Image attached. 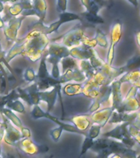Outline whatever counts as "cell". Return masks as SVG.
Instances as JSON below:
<instances>
[{"mask_svg": "<svg viewBox=\"0 0 140 158\" xmlns=\"http://www.w3.org/2000/svg\"><path fill=\"white\" fill-rule=\"evenodd\" d=\"M27 40V35L21 39H17V40L14 42V45L11 48L7 54H5L4 59L7 64H9L17 55H21L25 49V42Z\"/></svg>", "mask_w": 140, "mask_h": 158, "instance_id": "19", "label": "cell"}, {"mask_svg": "<svg viewBox=\"0 0 140 158\" xmlns=\"http://www.w3.org/2000/svg\"><path fill=\"white\" fill-rule=\"evenodd\" d=\"M5 106L7 107V108H9L10 110L16 111V112H18L20 114H25V108L24 105L18 99L8 101Z\"/></svg>", "mask_w": 140, "mask_h": 158, "instance_id": "27", "label": "cell"}, {"mask_svg": "<svg viewBox=\"0 0 140 158\" xmlns=\"http://www.w3.org/2000/svg\"><path fill=\"white\" fill-rule=\"evenodd\" d=\"M107 35L103 33L100 29H97L96 31V35L94 37L97 44L99 46L103 47L104 49H107L108 47V42H107Z\"/></svg>", "mask_w": 140, "mask_h": 158, "instance_id": "29", "label": "cell"}, {"mask_svg": "<svg viewBox=\"0 0 140 158\" xmlns=\"http://www.w3.org/2000/svg\"><path fill=\"white\" fill-rule=\"evenodd\" d=\"M3 135H4V128L2 125V127H0V156H1V150H2L1 143H2V138H3Z\"/></svg>", "mask_w": 140, "mask_h": 158, "instance_id": "37", "label": "cell"}, {"mask_svg": "<svg viewBox=\"0 0 140 158\" xmlns=\"http://www.w3.org/2000/svg\"><path fill=\"white\" fill-rule=\"evenodd\" d=\"M16 148H17L22 152L27 155L33 156L37 154H41L49 152V148L44 144H39L33 142L30 138H23L17 143Z\"/></svg>", "mask_w": 140, "mask_h": 158, "instance_id": "8", "label": "cell"}, {"mask_svg": "<svg viewBox=\"0 0 140 158\" xmlns=\"http://www.w3.org/2000/svg\"><path fill=\"white\" fill-rule=\"evenodd\" d=\"M0 114L4 117H6L11 123H13L15 126H17V128H20V129L22 128V127H24L19 117L14 112H12V110H10L9 108H7L6 106L2 107V109H0Z\"/></svg>", "mask_w": 140, "mask_h": 158, "instance_id": "23", "label": "cell"}, {"mask_svg": "<svg viewBox=\"0 0 140 158\" xmlns=\"http://www.w3.org/2000/svg\"><path fill=\"white\" fill-rule=\"evenodd\" d=\"M124 122L130 123H139V113L137 111L130 112V113H120L116 110H113L111 115L108 123L111 124L113 123H120Z\"/></svg>", "mask_w": 140, "mask_h": 158, "instance_id": "13", "label": "cell"}, {"mask_svg": "<svg viewBox=\"0 0 140 158\" xmlns=\"http://www.w3.org/2000/svg\"><path fill=\"white\" fill-rule=\"evenodd\" d=\"M45 52L48 58L56 59L57 61H61V59L70 55V49L65 46L64 44L58 42L50 41L47 46Z\"/></svg>", "mask_w": 140, "mask_h": 158, "instance_id": "12", "label": "cell"}, {"mask_svg": "<svg viewBox=\"0 0 140 158\" xmlns=\"http://www.w3.org/2000/svg\"><path fill=\"white\" fill-rule=\"evenodd\" d=\"M83 20H86L87 22H90V23H93V24H103L104 23V21L101 17L98 16V14H93V13H90V12H82L80 15Z\"/></svg>", "mask_w": 140, "mask_h": 158, "instance_id": "28", "label": "cell"}, {"mask_svg": "<svg viewBox=\"0 0 140 158\" xmlns=\"http://www.w3.org/2000/svg\"><path fill=\"white\" fill-rule=\"evenodd\" d=\"M63 132V128L61 127V126H59L57 128H53V129H52L50 131V133H49V135L51 136V138H52V140L55 142V143H57L61 138V133Z\"/></svg>", "mask_w": 140, "mask_h": 158, "instance_id": "34", "label": "cell"}, {"mask_svg": "<svg viewBox=\"0 0 140 158\" xmlns=\"http://www.w3.org/2000/svg\"><path fill=\"white\" fill-rule=\"evenodd\" d=\"M87 78H86L85 74L78 67H76L74 69H67L64 73H62L60 76L59 81H60V84L62 85L71 81H76V82H83Z\"/></svg>", "mask_w": 140, "mask_h": 158, "instance_id": "14", "label": "cell"}, {"mask_svg": "<svg viewBox=\"0 0 140 158\" xmlns=\"http://www.w3.org/2000/svg\"><path fill=\"white\" fill-rule=\"evenodd\" d=\"M111 108L115 110L123 101L122 93H121V85L122 82L119 79H115L111 81Z\"/></svg>", "mask_w": 140, "mask_h": 158, "instance_id": "18", "label": "cell"}, {"mask_svg": "<svg viewBox=\"0 0 140 158\" xmlns=\"http://www.w3.org/2000/svg\"><path fill=\"white\" fill-rule=\"evenodd\" d=\"M102 128H103L102 126L98 125L97 123H92L90 127L88 128V130L86 131L87 132L86 136L88 137V138H92V139H95V138H97L99 136Z\"/></svg>", "mask_w": 140, "mask_h": 158, "instance_id": "30", "label": "cell"}, {"mask_svg": "<svg viewBox=\"0 0 140 158\" xmlns=\"http://www.w3.org/2000/svg\"><path fill=\"white\" fill-rule=\"evenodd\" d=\"M121 36H122V23L120 21H116L113 24L111 30V44L108 49L107 61H106L110 65H112L114 56H115V46L120 40Z\"/></svg>", "mask_w": 140, "mask_h": 158, "instance_id": "10", "label": "cell"}, {"mask_svg": "<svg viewBox=\"0 0 140 158\" xmlns=\"http://www.w3.org/2000/svg\"><path fill=\"white\" fill-rule=\"evenodd\" d=\"M17 91L19 94V97L21 98L23 101L26 102L29 106L39 105L40 102V98H39V90H38V86L35 81H33V83L29 86L21 88V87H17Z\"/></svg>", "mask_w": 140, "mask_h": 158, "instance_id": "9", "label": "cell"}, {"mask_svg": "<svg viewBox=\"0 0 140 158\" xmlns=\"http://www.w3.org/2000/svg\"><path fill=\"white\" fill-rule=\"evenodd\" d=\"M23 78L28 82H33V81H35L36 73H35L34 69L32 68H27L23 73Z\"/></svg>", "mask_w": 140, "mask_h": 158, "instance_id": "32", "label": "cell"}, {"mask_svg": "<svg viewBox=\"0 0 140 158\" xmlns=\"http://www.w3.org/2000/svg\"><path fill=\"white\" fill-rule=\"evenodd\" d=\"M113 110H114L111 108V106H110V107L103 108L102 110L99 109L93 113L88 114L92 123H97L103 128L108 123V120H109Z\"/></svg>", "mask_w": 140, "mask_h": 158, "instance_id": "15", "label": "cell"}, {"mask_svg": "<svg viewBox=\"0 0 140 158\" xmlns=\"http://www.w3.org/2000/svg\"><path fill=\"white\" fill-rule=\"evenodd\" d=\"M2 49V47H1V44H0V50Z\"/></svg>", "mask_w": 140, "mask_h": 158, "instance_id": "42", "label": "cell"}, {"mask_svg": "<svg viewBox=\"0 0 140 158\" xmlns=\"http://www.w3.org/2000/svg\"><path fill=\"white\" fill-rule=\"evenodd\" d=\"M82 82L81 84L79 83H68L65 85V86L61 88L62 92L66 96H77V95H80L82 94Z\"/></svg>", "mask_w": 140, "mask_h": 158, "instance_id": "24", "label": "cell"}, {"mask_svg": "<svg viewBox=\"0 0 140 158\" xmlns=\"http://www.w3.org/2000/svg\"><path fill=\"white\" fill-rule=\"evenodd\" d=\"M139 87L132 86L130 91L126 95L125 99H123L122 102L118 106L117 108L114 110L120 113H130L138 111L139 109V102L137 99V94L138 92Z\"/></svg>", "mask_w": 140, "mask_h": 158, "instance_id": "6", "label": "cell"}, {"mask_svg": "<svg viewBox=\"0 0 140 158\" xmlns=\"http://www.w3.org/2000/svg\"><path fill=\"white\" fill-rule=\"evenodd\" d=\"M2 122L0 120V127H2Z\"/></svg>", "mask_w": 140, "mask_h": 158, "instance_id": "41", "label": "cell"}, {"mask_svg": "<svg viewBox=\"0 0 140 158\" xmlns=\"http://www.w3.org/2000/svg\"><path fill=\"white\" fill-rule=\"evenodd\" d=\"M93 140H94V139H92V138H88V137H87V136L84 137V140L83 144H82L81 152H80V156H81L84 155V154L88 152V150L90 149V148L92 147V145H93Z\"/></svg>", "mask_w": 140, "mask_h": 158, "instance_id": "33", "label": "cell"}, {"mask_svg": "<svg viewBox=\"0 0 140 158\" xmlns=\"http://www.w3.org/2000/svg\"><path fill=\"white\" fill-rule=\"evenodd\" d=\"M86 37L87 36L84 34V27L77 25L68 32H66V34L62 35L60 39H61V44H64L65 46L72 48L81 45Z\"/></svg>", "mask_w": 140, "mask_h": 158, "instance_id": "5", "label": "cell"}, {"mask_svg": "<svg viewBox=\"0 0 140 158\" xmlns=\"http://www.w3.org/2000/svg\"><path fill=\"white\" fill-rule=\"evenodd\" d=\"M30 115H31V117L34 119H38V118H49V120L52 121L53 123H56L57 125L61 126L63 128V130H66L67 132H70V133H77V134L83 136H86V134H87V132H84V131L80 130L75 125L62 122V121L60 120V118H57L55 116L50 114V112H45V111H44L39 107V105L34 106V107L32 109L31 113H30Z\"/></svg>", "mask_w": 140, "mask_h": 158, "instance_id": "2", "label": "cell"}, {"mask_svg": "<svg viewBox=\"0 0 140 158\" xmlns=\"http://www.w3.org/2000/svg\"><path fill=\"white\" fill-rule=\"evenodd\" d=\"M20 130L21 132L23 138H31V132L28 128L22 127V128H21Z\"/></svg>", "mask_w": 140, "mask_h": 158, "instance_id": "36", "label": "cell"}, {"mask_svg": "<svg viewBox=\"0 0 140 158\" xmlns=\"http://www.w3.org/2000/svg\"><path fill=\"white\" fill-rule=\"evenodd\" d=\"M2 116V126L4 128V135H3V141L8 145L17 147V143L20 140L23 138L21 130L16 128L13 123H12L6 117Z\"/></svg>", "mask_w": 140, "mask_h": 158, "instance_id": "7", "label": "cell"}, {"mask_svg": "<svg viewBox=\"0 0 140 158\" xmlns=\"http://www.w3.org/2000/svg\"><path fill=\"white\" fill-rule=\"evenodd\" d=\"M69 121H71L78 129L84 131V132H86L88 130V128L92 124L88 114H83L72 116L71 118H69Z\"/></svg>", "mask_w": 140, "mask_h": 158, "instance_id": "20", "label": "cell"}, {"mask_svg": "<svg viewBox=\"0 0 140 158\" xmlns=\"http://www.w3.org/2000/svg\"><path fill=\"white\" fill-rule=\"evenodd\" d=\"M130 122H124V123H118V125L114 129L111 130L103 134V137L109 138H115L120 140L125 146L129 148H133L137 143V142L130 135L128 131V124ZM138 144V143H137Z\"/></svg>", "mask_w": 140, "mask_h": 158, "instance_id": "4", "label": "cell"}, {"mask_svg": "<svg viewBox=\"0 0 140 158\" xmlns=\"http://www.w3.org/2000/svg\"><path fill=\"white\" fill-rule=\"evenodd\" d=\"M67 8V0H56V11L60 12H66Z\"/></svg>", "mask_w": 140, "mask_h": 158, "instance_id": "35", "label": "cell"}, {"mask_svg": "<svg viewBox=\"0 0 140 158\" xmlns=\"http://www.w3.org/2000/svg\"><path fill=\"white\" fill-rule=\"evenodd\" d=\"M122 83L124 82H128V83L131 84L132 86H138L140 87V71L139 69H136V70H132V71H129L122 74V77L119 78Z\"/></svg>", "mask_w": 140, "mask_h": 158, "instance_id": "22", "label": "cell"}, {"mask_svg": "<svg viewBox=\"0 0 140 158\" xmlns=\"http://www.w3.org/2000/svg\"><path fill=\"white\" fill-rule=\"evenodd\" d=\"M140 64V57L139 55H136L133 59H131L130 61L128 62V64L125 66V69H126V72L132 71V70H134L135 69H138V66H139Z\"/></svg>", "mask_w": 140, "mask_h": 158, "instance_id": "31", "label": "cell"}, {"mask_svg": "<svg viewBox=\"0 0 140 158\" xmlns=\"http://www.w3.org/2000/svg\"><path fill=\"white\" fill-rule=\"evenodd\" d=\"M135 37H136V41H137L138 45H140V42H139V32H137L135 34Z\"/></svg>", "mask_w": 140, "mask_h": 158, "instance_id": "40", "label": "cell"}, {"mask_svg": "<svg viewBox=\"0 0 140 158\" xmlns=\"http://www.w3.org/2000/svg\"><path fill=\"white\" fill-rule=\"evenodd\" d=\"M61 91V85H57L54 86L51 91H39V98L40 101H43L48 104V110L47 112H50L53 110L54 105L56 101V97L58 96V92Z\"/></svg>", "mask_w": 140, "mask_h": 158, "instance_id": "16", "label": "cell"}, {"mask_svg": "<svg viewBox=\"0 0 140 158\" xmlns=\"http://www.w3.org/2000/svg\"><path fill=\"white\" fill-rule=\"evenodd\" d=\"M128 1H129L131 4L134 5L135 7H138V0H128Z\"/></svg>", "mask_w": 140, "mask_h": 158, "instance_id": "38", "label": "cell"}, {"mask_svg": "<svg viewBox=\"0 0 140 158\" xmlns=\"http://www.w3.org/2000/svg\"><path fill=\"white\" fill-rule=\"evenodd\" d=\"M94 48L81 44L80 46L72 47L70 49V55L73 57L76 60H83V59H89L93 54L96 53Z\"/></svg>", "mask_w": 140, "mask_h": 158, "instance_id": "17", "label": "cell"}, {"mask_svg": "<svg viewBox=\"0 0 140 158\" xmlns=\"http://www.w3.org/2000/svg\"><path fill=\"white\" fill-rule=\"evenodd\" d=\"M73 21H82V18L80 15L76 14V13H72V12H60L59 13V19L58 21L52 23L49 25V27H45L44 29L43 33L46 35H50L53 32H57L59 27H61V25L66 22H73Z\"/></svg>", "mask_w": 140, "mask_h": 158, "instance_id": "11", "label": "cell"}, {"mask_svg": "<svg viewBox=\"0 0 140 158\" xmlns=\"http://www.w3.org/2000/svg\"><path fill=\"white\" fill-rule=\"evenodd\" d=\"M25 18L21 15L13 17L10 14H7L3 19V32L7 42H15L17 39V34L19 31L22 21Z\"/></svg>", "mask_w": 140, "mask_h": 158, "instance_id": "3", "label": "cell"}, {"mask_svg": "<svg viewBox=\"0 0 140 158\" xmlns=\"http://www.w3.org/2000/svg\"><path fill=\"white\" fill-rule=\"evenodd\" d=\"M50 40L48 35L33 30L27 33V40L25 42V49L21 55L25 57L32 62H36L41 59Z\"/></svg>", "mask_w": 140, "mask_h": 158, "instance_id": "1", "label": "cell"}, {"mask_svg": "<svg viewBox=\"0 0 140 158\" xmlns=\"http://www.w3.org/2000/svg\"><path fill=\"white\" fill-rule=\"evenodd\" d=\"M78 68L85 74L86 78L89 79L93 76V74L96 73V70L92 65L88 59H83V60H78Z\"/></svg>", "mask_w": 140, "mask_h": 158, "instance_id": "25", "label": "cell"}, {"mask_svg": "<svg viewBox=\"0 0 140 158\" xmlns=\"http://www.w3.org/2000/svg\"><path fill=\"white\" fill-rule=\"evenodd\" d=\"M32 10L34 12V16L39 18L38 22L44 23L45 16L47 13V2L45 0H31Z\"/></svg>", "mask_w": 140, "mask_h": 158, "instance_id": "21", "label": "cell"}, {"mask_svg": "<svg viewBox=\"0 0 140 158\" xmlns=\"http://www.w3.org/2000/svg\"><path fill=\"white\" fill-rule=\"evenodd\" d=\"M59 64H61V68H62V71H61V73H62L67 69H74V68L78 67V60H76V59H74L73 57L69 55V56H66L63 59H61Z\"/></svg>", "mask_w": 140, "mask_h": 158, "instance_id": "26", "label": "cell"}, {"mask_svg": "<svg viewBox=\"0 0 140 158\" xmlns=\"http://www.w3.org/2000/svg\"><path fill=\"white\" fill-rule=\"evenodd\" d=\"M19 0H0V2H2V3H6V2H17Z\"/></svg>", "mask_w": 140, "mask_h": 158, "instance_id": "39", "label": "cell"}]
</instances>
